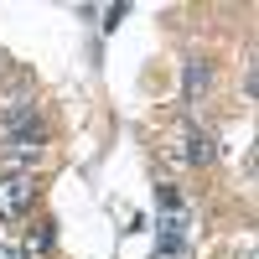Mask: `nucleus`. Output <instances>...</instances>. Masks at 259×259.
<instances>
[{"label":"nucleus","mask_w":259,"mask_h":259,"mask_svg":"<svg viewBox=\"0 0 259 259\" xmlns=\"http://www.w3.org/2000/svg\"><path fill=\"white\" fill-rule=\"evenodd\" d=\"M31 202H36L31 177H0V218H21Z\"/></svg>","instance_id":"f257e3e1"},{"label":"nucleus","mask_w":259,"mask_h":259,"mask_svg":"<svg viewBox=\"0 0 259 259\" xmlns=\"http://www.w3.org/2000/svg\"><path fill=\"white\" fill-rule=\"evenodd\" d=\"M207 89V68L202 62H187V94H202Z\"/></svg>","instance_id":"7ed1b4c3"},{"label":"nucleus","mask_w":259,"mask_h":259,"mask_svg":"<svg viewBox=\"0 0 259 259\" xmlns=\"http://www.w3.org/2000/svg\"><path fill=\"white\" fill-rule=\"evenodd\" d=\"M187 161L207 166V161H212V140H207V135H187Z\"/></svg>","instance_id":"f03ea898"}]
</instances>
